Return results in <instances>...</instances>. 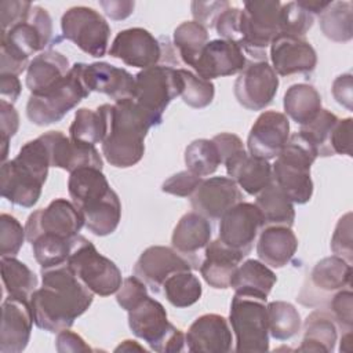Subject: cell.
Listing matches in <instances>:
<instances>
[{
    "label": "cell",
    "instance_id": "6da1fadb",
    "mask_svg": "<svg viewBox=\"0 0 353 353\" xmlns=\"http://www.w3.org/2000/svg\"><path fill=\"white\" fill-rule=\"evenodd\" d=\"M43 285L37 288L29 302L34 324L48 332L70 328L92 303L90 291L73 273L68 263L41 269Z\"/></svg>",
    "mask_w": 353,
    "mask_h": 353
},
{
    "label": "cell",
    "instance_id": "ac0fdd59",
    "mask_svg": "<svg viewBox=\"0 0 353 353\" xmlns=\"http://www.w3.org/2000/svg\"><path fill=\"white\" fill-rule=\"evenodd\" d=\"M192 269H196V266L172 247L152 245L139 255L134 265V274L141 279L146 287L159 292L170 276Z\"/></svg>",
    "mask_w": 353,
    "mask_h": 353
},
{
    "label": "cell",
    "instance_id": "30bf717a",
    "mask_svg": "<svg viewBox=\"0 0 353 353\" xmlns=\"http://www.w3.org/2000/svg\"><path fill=\"white\" fill-rule=\"evenodd\" d=\"M183 80L178 69L168 65H156L142 69L135 76L132 99L150 117L154 127L161 124L163 113L170 102L181 95Z\"/></svg>",
    "mask_w": 353,
    "mask_h": 353
},
{
    "label": "cell",
    "instance_id": "7c38bea8",
    "mask_svg": "<svg viewBox=\"0 0 353 353\" xmlns=\"http://www.w3.org/2000/svg\"><path fill=\"white\" fill-rule=\"evenodd\" d=\"M61 29L63 37L74 43L83 52L94 58L106 54L110 26L94 8L76 6L66 10L61 18Z\"/></svg>",
    "mask_w": 353,
    "mask_h": 353
},
{
    "label": "cell",
    "instance_id": "680465c9",
    "mask_svg": "<svg viewBox=\"0 0 353 353\" xmlns=\"http://www.w3.org/2000/svg\"><path fill=\"white\" fill-rule=\"evenodd\" d=\"M55 347L59 353L91 352V347L85 343V341L79 334L70 331L69 328L57 332Z\"/></svg>",
    "mask_w": 353,
    "mask_h": 353
},
{
    "label": "cell",
    "instance_id": "836d02e7",
    "mask_svg": "<svg viewBox=\"0 0 353 353\" xmlns=\"http://www.w3.org/2000/svg\"><path fill=\"white\" fill-rule=\"evenodd\" d=\"M338 338V325L325 309L313 310L303 324V339L299 352H320L330 353L335 349Z\"/></svg>",
    "mask_w": 353,
    "mask_h": 353
},
{
    "label": "cell",
    "instance_id": "6125c7cd",
    "mask_svg": "<svg viewBox=\"0 0 353 353\" xmlns=\"http://www.w3.org/2000/svg\"><path fill=\"white\" fill-rule=\"evenodd\" d=\"M99 6L110 19L121 21L134 12L135 3L131 0H102L99 1Z\"/></svg>",
    "mask_w": 353,
    "mask_h": 353
},
{
    "label": "cell",
    "instance_id": "f1b7e54d",
    "mask_svg": "<svg viewBox=\"0 0 353 353\" xmlns=\"http://www.w3.org/2000/svg\"><path fill=\"white\" fill-rule=\"evenodd\" d=\"M69 59L54 50L43 51L36 55L26 69V87L30 95H43L50 91L70 70Z\"/></svg>",
    "mask_w": 353,
    "mask_h": 353
},
{
    "label": "cell",
    "instance_id": "11a10c76",
    "mask_svg": "<svg viewBox=\"0 0 353 353\" xmlns=\"http://www.w3.org/2000/svg\"><path fill=\"white\" fill-rule=\"evenodd\" d=\"M352 117L338 119L330 137V150L332 154L352 156Z\"/></svg>",
    "mask_w": 353,
    "mask_h": 353
},
{
    "label": "cell",
    "instance_id": "be15d7a7",
    "mask_svg": "<svg viewBox=\"0 0 353 353\" xmlns=\"http://www.w3.org/2000/svg\"><path fill=\"white\" fill-rule=\"evenodd\" d=\"M22 85L17 74H0V95L1 99L14 103L19 94H21Z\"/></svg>",
    "mask_w": 353,
    "mask_h": 353
},
{
    "label": "cell",
    "instance_id": "d6a6232c",
    "mask_svg": "<svg viewBox=\"0 0 353 353\" xmlns=\"http://www.w3.org/2000/svg\"><path fill=\"white\" fill-rule=\"evenodd\" d=\"M277 281L276 273L258 259H247L240 263L230 279L234 294L266 301Z\"/></svg>",
    "mask_w": 353,
    "mask_h": 353
},
{
    "label": "cell",
    "instance_id": "d4e9b609",
    "mask_svg": "<svg viewBox=\"0 0 353 353\" xmlns=\"http://www.w3.org/2000/svg\"><path fill=\"white\" fill-rule=\"evenodd\" d=\"M232 342L229 321L216 313L197 317L185 334L188 350L193 353H226L232 350Z\"/></svg>",
    "mask_w": 353,
    "mask_h": 353
},
{
    "label": "cell",
    "instance_id": "ffe728a7",
    "mask_svg": "<svg viewBox=\"0 0 353 353\" xmlns=\"http://www.w3.org/2000/svg\"><path fill=\"white\" fill-rule=\"evenodd\" d=\"M33 313L29 299L7 295L1 303V328H0V352L19 353L29 343Z\"/></svg>",
    "mask_w": 353,
    "mask_h": 353
},
{
    "label": "cell",
    "instance_id": "2e32d148",
    "mask_svg": "<svg viewBox=\"0 0 353 353\" xmlns=\"http://www.w3.org/2000/svg\"><path fill=\"white\" fill-rule=\"evenodd\" d=\"M279 90V77L268 61H250L239 73L233 92L248 110H262L272 103Z\"/></svg>",
    "mask_w": 353,
    "mask_h": 353
},
{
    "label": "cell",
    "instance_id": "bcb514c9",
    "mask_svg": "<svg viewBox=\"0 0 353 353\" xmlns=\"http://www.w3.org/2000/svg\"><path fill=\"white\" fill-rule=\"evenodd\" d=\"M178 72L183 80V88L181 92L182 101L194 109L208 106L215 95L214 84L188 69H178Z\"/></svg>",
    "mask_w": 353,
    "mask_h": 353
},
{
    "label": "cell",
    "instance_id": "8992f818",
    "mask_svg": "<svg viewBox=\"0 0 353 353\" xmlns=\"http://www.w3.org/2000/svg\"><path fill=\"white\" fill-rule=\"evenodd\" d=\"M84 63H74L61 83L43 95H30L26 116L36 125H50L61 121L91 92L83 79Z\"/></svg>",
    "mask_w": 353,
    "mask_h": 353
},
{
    "label": "cell",
    "instance_id": "e7e4bbea",
    "mask_svg": "<svg viewBox=\"0 0 353 353\" xmlns=\"http://www.w3.org/2000/svg\"><path fill=\"white\" fill-rule=\"evenodd\" d=\"M302 8L309 11L312 15H320L331 1H321V0H298L296 1Z\"/></svg>",
    "mask_w": 353,
    "mask_h": 353
},
{
    "label": "cell",
    "instance_id": "7402d4cb",
    "mask_svg": "<svg viewBox=\"0 0 353 353\" xmlns=\"http://www.w3.org/2000/svg\"><path fill=\"white\" fill-rule=\"evenodd\" d=\"M240 201H243V193L239 185L229 176L203 179L190 196L194 212L207 219H219L229 208Z\"/></svg>",
    "mask_w": 353,
    "mask_h": 353
},
{
    "label": "cell",
    "instance_id": "9c48e42d",
    "mask_svg": "<svg viewBox=\"0 0 353 353\" xmlns=\"http://www.w3.org/2000/svg\"><path fill=\"white\" fill-rule=\"evenodd\" d=\"M128 325L132 334L154 352L183 350L185 334L170 323L164 306L154 298L146 296L128 312Z\"/></svg>",
    "mask_w": 353,
    "mask_h": 353
},
{
    "label": "cell",
    "instance_id": "603a6c76",
    "mask_svg": "<svg viewBox=\"0 0 353 353\" xmlns=\"http://www.w3.org/2000/svg\"><path fill=\"white\" fill-rule=\"evenodd\" d=\"M270 61L276 74L291 76L312 73L317 65V55L305 37L277 34L270 43Z\"/></svg>",
    "mask_w": 353,
    "mask_h": 353
},
{
    "label": "cell",
    "instance_id": "484cf974",
    "mask_svg": "<svg viewBox=\"0 0 353 353\" xmlns=\"http://www.w3.org/2000/svg\"><path fill=\"white\" fill-rule=\"evenodd\" d=\"M83 79L90 92H101L114 101L134 97L135 76L123 68L106 62L84 63Z\"/></svg>",
    "mask_w": 353,
    "mask_h": 353
},
{
    "label": "cell",
    "instance_id": "f6af8a7d",
    "mask_svg": "<svg viewBox=\"0 0 353 353\" xmlns=\"http://www.w3.org/2000/svg\"><path fill=\"white\" fill-rule=\"evenodd\" d=\"M338 117L332 112L323 109L317 113V116L305 125H301L298 131L317 152V156L327 157L332 156L330 150V137L334 125L336 124Z\"/></svg>",
    "mask_w": 353,
    "mask_h": 353
},
{
    "label": "cell",
    "instance_id": "003e7915",
    "mask_svg": "<svg viewBox=\"0 0 353 353\" xmlns=\"http://www.w3.org/2000/svg\"><path fill=\"white\" fill-rule=\"evenodd\" d=\"M352 331H346L341 338V352H350L352 350Z\"/></svg>",
    "mask_w": 353,
    "mask_h": 353
},
{
    "label": "cell",
    "instance_id": "9a60e30c",
    "mask_svg": "<svg viewBox=\"0 0 353 353\" xmlns=\"http://www.w3.org/2000/svg\"><path fill=\"white\" fill-rule=\"evenodd\" d=\"M84 226V219L74 204L66 199H55L46 208L33 211L26 221V240L32 243L41 234H57L72 239Z\"/></svg>",
    "mask_w": 353,
    "mask_h": 353
},
{
    "label": "cell",
    "instance_id": "4316f807",
    "mask_svg": "<svg viewBox=\"0 0 353 353\" xmlns=\"http://www.w3.org/2000/svg\"><path fill=\"white\" fill-rule=\"evenodd\" d=\"M223 164L229 178L251 196L259 194L273 182L272 164L268 160L251 156L245 149L230 156Z\"/></svg>",
    "mask_w": 353,
    "mask_h": 353
},
{
    "label": "cell",
    "instance_id": "8d00e7d4",
    "mask_svg": "<svg viewBox=\"0 0 353 353\" xmlns=\"http://www.w3.org/2000/svg\"><path fill=\"white\" fill-rule=\"evenodd\" d=\"M323 34L336 43H346L353 37V4L352 1H331L319 15Z\"/></svg>",
    "mask_w": 353,
    "mask_h": 353
},
{
    "label": "cell",
    "instance_id": "d590c367",
    "mask_svg": "<svg viewBox=\"0 0 353 353\" xmlns=\"http://www.w3.org/2000/svg\"><path fill=\"white\" fill-rule=\"evenodd\" d=\"M255 205L262 215L263 228L270 225L292 226L295 219L294 203L273 182L256 194Z\"/></svg>",
    "mask_w": 353,
    "mask_h": 353
},
{
    "label": "cell",
    "instance_id": "5bb4252c",
    "mask_svg": "<svg viewBox=\"0 0 353 353\" xmlns=\"http://www.w3.org/2000/svg\"><path fill=\"white\" fill-rule=\"evenodd\" d=\"M168 50V40L161 43L160 39H156L143 28H130L116 34L109 48V55L128 66L148 69L160 65Z\"/></svg>",
    "mask_w": 353,
    "mask_h": 353
},
{
    "label": "cell",
    "instance_id": "c3c4849f",
    "mask_svg": "<svg viewBox=\"0 0 353 353\" xmlns=\"http://www.w3.org/2000/svg\"><path fill=\"white\" fill-rule=\"evenodd\" d=\"M26 239L25 228L10 214L0 215V255L15 256Z\"/></svg>",
    "mask_w": 353,
    "mask_h": 353
},
{
    "label": "cell",
    "instance_id": "5b68a950",
    "mask_svg": "<svg viewBox=\"0 0 353 353\" xmlns=\"http://www.w3.org/2000/svg\"><path fill=\"white\" fill-rule=\"evenodd\" d=\"M317 152L299 132L288 142L272 165L273 183L295 204H306L313 194L310 167L317 159Z\"/></svg>",
    "mask_w": 353,
    "mask_h": 353
},
{
    "label": "cell",
    "instance_id": "7dc6e473",
    "mask_svg": "<svg viewBox=\"0 0 353 353\" xmlns=\"http://www.w3.org/2000/svg\"><path fill=\"white\" fill-rule=\"evenodd\" d=\"M314 15L302 8L296 1L281 4L280 8V34L305 37L312 28Z\"/></svg>",
    "mask_w": 353,
    "mask_h": 353
},
{
    "label": "cell",
    "instance_id": "1f68e13d",
    "mask_svg": "<svg viewBox=\"0 0 353 353\" xmlns=\"http://www.w3.org/2000/svg\"><path fill=\"white\" fill-rule=\"evenodd\" d=\"M211 233L212 228L210 219L192 211L178 221L171 236V245L199 269L196 252L207 247L211 241Z\"/></svg>",
    "mask_w": 353,
    "mask_h": 353
},
{
    "label": "cell",
    "instance_id": "60d3db41",
    "mask_svg": "<svg viewBox=\"0 0 353 353\" xmlns=\"http://www.w3.org/2000/svg\"><path fill=\"white\" fill-rule=\"evenodd\" d=\"M163 291L172 306L188 307L201 298L203 287L192 270H183L170 276L163 284Z\"/></svg>",
    "mask_w": 353,
    "mask_h": 353
},
{
    "label": "cell",
    "instance_id": "91938a15",
    "mask_svg": "<svg viewBox=\"0 0 353 353\" xmlns=\"http://www.w3.org/2000/svg\"><path fill=\"white\" fill-rule=\"evenodd\" d=\"M353 79L352 73H343L338 76L332 83V95L335 101L345 106L347 110H352V102H353Z\"/></svg>",
    "mask_w": 353,
    "mask_h": 353
},
{
    "label": "cell",
    "instance_id": "f5cc1de1",
    "mask_svg": "<svg viewBox=\"0 0 353 353\" xmlns=\"http://www.w3.org/2000/svg\"><path fill=\"white\" fill-rule=\"evenodd\" d=\"M201 181V176L193 174L189 170L179 171L163 182L161 192L179 197H190L199 188Z\"/></svg>",
    "mask_w": 353,
    "mask_h": 353
},
{
    "label": "cell",
    "instance_id": "ab89813d",
    "mask_svg": "<svg viewBox=\"0 0 353 353\" xmlns=\"http://www.w3.org/2000/svg\"><path fill=\"white\" fill-rule=\"evenodd\" d=\"M208 30L194 21H185L174 30V46L185 65L194 68L205 44Z\"/></svg>",
    "mask_w": 353,
    "mask_h": 353
},
{
    "label": "cell",
    "instance_id": "b9f144b4",
    "mask_svg": "<svg viewBox=\"0 0 353 353\" xmlns=\"http://www.w3.org/2000/svg\"><path fill=\"white\" fill-rule=\"evenodd\" d=\"M269 334L279 341H287L301 331V314L296 307L284 301H273L266 305Z\"/></svg>",
    "mask_w": 353,
    "mask_h": 353
},
{
    "label": "cell",
    "instance_id": "4fadbf2b",
    "mask_svg": "<svg viewBox=\"0 0 353 353\" xmlns=\"http://www.w3.org/2000/svg\"><path fill=\"white\" fill-rule=\"evenodd\" d=\"M350 285L352 265L336 255L325 256L313 266L296 299L305 306H317Z\"/></svg>",
    "mask_w": 353,
    "mask_h": 353
},
{
    "label": "cell",
    "instance_id": "8fae6325",
    "mask_svg": "<svg viewBox=\"0 0 353 353\" xmlns=\"http://www.w3.org/2000/svg\"><path fill=\"white\" fill-rule=\"evenodd\" d=\"M229 323L236 336V352H268L269 324L266 301L234 294Z\"/></svg>",
    "mask_w": 353,
    "mask_h": 353
},
{
    "label": "cell",
    "instance_id": "74e56055",
    "mask_svg": "<svg viewBox=\"0 0 353 353\" xmlns=\"http://www.w3.org/2000/svg\"><path fill=\"white\" fill-rule=\"evenodd\" d=\"M1 280L7 295L30 299L37 290V276L15 256H1Z\"/></svg>",
    "mask_w": 353,
    "mask_h": 353
},
{
    "label": "cell",
    "instance_id": "52a82bcc",
    "mask_svg": "<svg viewBox=\"0 0 353 353\" xmlns=\"http://www.w3.org/2000/svg\"><path fill=\"white\" fill-rule=\"evenodd\" d=\"M280 8L277 0L245 1L239 18L237 46L254 61H266V48L280 34Z\"/></svg>",
    "mask_w": 353,
    "mask_h": 353
},
{
    "label": "cell",
    "instance_id": "d6986e66",
    "mask_svg": "<svg viewBox=\"0 0 353 353\" xmlns=\"http://www.w3.org/2000/svg\"><path fill=\"white\" fill-rule=\"evenodd\" d=\"M288 138V117L281 112L266 110L252 124L247 138V149L251 156L269 161L280 154Z\"/></svg>",
    "mask_w": 353,
    "mask_h": 353
},
{
    "label": "cell",
    "instance_id": "cb8c5ba5",
    "mask_svg": "<svg viewBox=\"0 0 353 353\" xmlns=\"http://www.w3.org/2000/svg\"><path fill=\"white\" fill-rule=\"evenodd\" d=\"M244 51L233 41L215 39L205 44L193 70L197 76L212 80L240 73L247 65Z\"/></svg>",
    "mask_w": 353,
    "mask_h": 353
},
{
    "label": "cell",
    "instance_id": "277c9868",
    "mask_svg": "<svg viewBox=\"0 0 353 353\" xmlns=\"http://www.w3.org/2000/svg\"><path fill=\"white\" fill-rule=\"evenodd\" d=\"M52 37V21L46 8L33 6L25 19L1 30L0 74H21L29 58L43 51Z\"/></svg>",
    "mask_w": 353,
    "mask_h": 353
},
{
    "label": "cell",
    "instance_id": "e0dca14e",
    "mask_svg": "<svg viewBox=\"0 0 353 353\" xmlns=\"http://www.w3.org/2000/svg\"><path fill=\"white\" fill-rule=\"evenodd\" d=\"M219 219L218 239L221 243L247 256L263 228V219L258 207L252 203L240 201Z\"/></svg>",
    "mask_w": 353,
    "mask_h": 353
},
{
    "label": "cell",
    "instance_id": "6f0895ef",
    "mask_svg": "<svg viewBox=\"0 0 353 353\" xmlns=\"http://www.w3.org/2000/svg\"><path fill=\"white\" fill-rule=\"evenodd\" d=\"M19 127V116L14 108L4 99H0V134L1 141H10Z\"/></svg>",
    "mask_w": 353,
    "mask_h": 353
},
{
    "label": "cell",
    "instance_id": "83f0119b",
    "mask_svg": "<svg viewBox=\"0 0 353 353\" xmlns=\"http://www.w3.org/2000/svg\"><path fill=\"white\" fill-rule=\"evenodd\" d=\"M43 185L39 178L14 159L1 164L0 190L10 203L25 208L33 207L41 196Z\"/></svg>",
    "mask_w": 353,
    "mask_h": 353
},
{
    "label": "cell",
    "instance_id": "4dcf8cb0",
    "mask_svg": "<svg viewBox=\"0 0 353 353\" xmlns=\"http://www.w3.org/2000/svg\"><path fill=\"white\" fill-rule=\"evenodd\" d=\"M298 248V239L291 228L270 225L262 228L256 243V254L261 262L269 268H284Z\"/></svg>",
    "mask_w": 353,
    "mask_h": 353
},
{
    "label": "cell",
    "instance_id": "db71d44e",
    "mask_svg": "<svg viewBox=\"0 0 353 353\" xmlns=\"http://www.w3.org/2000/svg\"><path fill=\"white\" fill-rule=\"evenodd\" d=\"M229 1H192V15L194 22L204 26L207 30L215 26L219 15L229 8Z\"/></svg>",
    "mask_w": 353,
    "mask_h": 353
},
{
    "label": "cell",
    "instance_id": "681fc988",
    "mask_svg": "<svg viewBox=\"0 0 353 353\" xmlns=\"http://www.w3.org/2000/svg\"><path fill=\"white\" fill-rule=\"evenodd\" d=\"M331 250L334 255L345 259L352 265L353 262V248H352V212H346L342 215L335 226L332 239H331Z\"/></svg>",
    "mask_w": 353,
    "mask_h": 353
},
{
    "label": "cell",
    "instance_id": "7bdbcfd3",
    "mask_svg": "<svg viewBox=\"0 0 353 353\" xmlns=\"http://www.w3.org/2000/svg\"><path fill=\"white\" fill-rule=\"evenodd\" d=\"M74 237L68 239L57 234H41L34 239L30 244L34 259L41 269L66 263L72 252Z\"/></svg>",
    "mask_w": 353,
    "mask_h": 353
},
{
    "label": "cell",
    "instance_id": "816d5d0a",
    "mask_svg": "<svg viewBox=\"0 0 353 353\" xmlns=\"http://www.w3.org/2000/svg\"><path fill=\"white\" fill-rule=\"evenodd\" d=\"M146 296H149L146 284L135 274L125 277L116 292L117 303L127 312L138 306Z\"/></svg>",
    "mask_w": 353,
    "mask_h": 353
},
{
    "label": "cell",
    "instance_id": "03108f58",
    "mask_svg": "<svg viewBox=\"0 0 353 353\" xmlns=\"http://www.w3.org/2000/svg\"><path fill=\"white\" fill-rule=\"evenodd\" d=\"M131 350H138V352H145V347L141 346L137 341H131V339H125L123 341L116 349L114 352H131Z\"/></svg>",
    "mask_w": 353,
    "mask_h": 353
},
{
    "label": "cell",
    "instance_id": "94428289",
    "mask_svg": "<svg viewBox=\"0 0 353 353\" xmlns=\"http://www.w3.org/2000/svg\"><path fill=\"white\" fill-rule=\"evenodd\" d=\"M212 142L215 143V146H216V149L219 152L222 164L230 156H233L234 153H237V152L244 149L243 141L237 135H234L232 132H221V134H218V135H215L212 138Z\"/></svg>",
    "mask_w": 353,
    "mask_h": 353
},
{
    "label": "cell",
    "instance_id": "7a4b0ae2",
    "mask_svg": "<svg viewBox=\"0 0 353 353\" xmlns=\"http://www.w3.org/2000/svg\"><path fill=\"white\" fill-rule=\"evenodd\" d=\"M106 131L102 139V154L117 168H128L141 161L145 153V138L154 127L150 117L132 99L103 103Z\"/></svg>",
    "mask_w": 353,
    "mask_h": 353
},
{
    "label": "cell",
    "instance_id": "f907efd6",
    "mask_svg": "<svg viewBox=\"0 0 353 353\" xmlns=\"http://www.w3.org/2000/svg\"><path fill=\"white\" fill-rule=\"evenodd\" d=\"M330 303V313L332 314L335 323L338 327L343 328L345 331H352L353 327V294L350 287L336 291L331 299Z\"/></svg>",
    "mask_w": 353,
    "mask_h": 353
},
{
    "label": "cell",
    "instance_id": "e575fe53",
    "mask_svg": "<svg viewBox=\"0 0 353 353\" xmlns=\"http://www.w3.org/2000/svg\"><path fill=\"white\" fill-rule=\"evenodd\" d=\"M283 106L285 116L299 125H305L321 110V97L313 85L298 83L288 87L285 91Z\"/></svg>",
    "mask_w": 353,
    "mask_h": 353
},
{
    "label": "cell",
    "instance_id": "3957f363",
    "mask_svg": "<svg viewBox=\"0 0 353 353\" xmlns=\"http://www.w3.org/2000/svg\"><path fill=\"white\" fill-rule=\"evenodd\" d=\"M68 190L72 203L95 236L112 234L121 219V203L99 168L83 167L69 175Z\"/></svg>",
    "mask_w": 353,
    "mask_h": 353
},
{
    "label": "cell",
    "instance_id": "ba28073f",
    "mask_svg": "<svg viewBox=\"0 0 353 353\" xmlns=\"http://www.w3.org/2000/svg\"><path fill=\"white\" fill-rule=\"evenodd\" d=\"M66 263L77 279L99 296H109L117 292L123 283L117 265L99 254L95 245L81 234L74 237Z\"/></svg>",
    "mask_w": 353,
    "mask_h": 353
},
{
    "label": "cell",
    "instance_id": "44dd1931",
    "mask_svg": "<svg viewBox=\"0 0 353 353\" xmlns=\"http://www.w3.org/2000/svg\"><path fill=\"white\" fill-rule=\"evenodd\" d=\"M50 154V164L69 174L83 168L94 167L102 170L103 161L94 145L72 141L61 131H48L40 135Z\"/></svg>",
    "mask_w": 353,
    "mask_h": 353
},
{
    "label": "cell",
    "instance_id": "f35d334b",
    "mask_svg": "<svg viewBox=\"0 0 353 353\" xmlns=\"http://www.w3.org/2000/svg\"><path fill=\"white\" fill-rule=\"evenodd\" d=\"M106 131V117L103 106L95 110L80 108L74 113V119L69 127V138L76 142L97 145L102 142Z\"/></svg>",
    "mask_w": 353,
    "mask_h": 353
},
{
    "label": "cell",
    "instance_id": "9f6ffc18",
    "mask_svg": "<svg viewBox=\"0 0 353 353\" xmlns=\"http://www.w3.org/2000/svg\"><path fill=\"white\" fill-rule=\"evenodd\" d=\"M32 3L21 0H3L0 1V22L1 30H7L15 23L25 19L32 8Z\"/></svg>",
    "mask_w": 353,
    "mask_h": 353
},
{
    "label": "cell",
    "instance_id": "ee69618b",
    "mask_svg": "<svg viewBox=\"0 0 353 353\" xmlns=\"http://www.w3.org/2000/svg\"><path fill=\"white\" fill-rule=\"evenodd\" d=\"M185 164L189 171L199 176L214 174L222 164L219 152L212 139H196L185 149Z\"/></svg>",
    "mask_w": 353,
    "mask_h": 353
},
{
    "label": "cell",
    "instance_id": "f546056e",
    "mask_svg": "<svg viewBox=\"0 0 353 353\" xmlns=\"http://www.w3.org/2000/svg\"><path fill=\"white\" fill-rule=\"evenodd\" d=\"M244 255L221 243L219 239L210 241L205 247L204 261L200 265V273L205 283L216 290H226L230 279Z\"/></svg>",
    "mask_w": 353,
    "mask_h": 353
}]
</instances>
